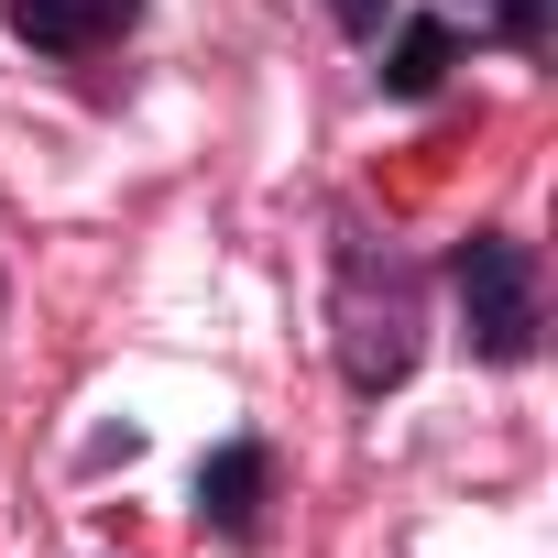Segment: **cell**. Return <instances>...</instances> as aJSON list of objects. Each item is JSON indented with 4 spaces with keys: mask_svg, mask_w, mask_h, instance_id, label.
<instances>
[{
    "mask_svg": "<svg viewBox=\"0 0 558 558\" xmlns=\"http://www.w3.org/2000/svg\"><path fill=\"white\" fill-rule=\"evenodd\" d=\"M329 329H340V384H351V395H395V384L427 362V274H416L395 241L340 230V296H329Z\"/></svg>",
    "mask_w": 558,
    "mask_h": 558,
    "instance_id": "cell-1",
    "label": "cell"
},
{
    "mask_svg": "<svg viewBox=\"0 0 558 558\" xmlns=\"http://www.w3.org/2000/svg\"><path fill=\"white\" fill-rule=\"evenodd\" d=\"M449 286H460V329H471V351L482 362H536V329H547V307H536V252L514 241V230H471L460 252H449Z\"/></svg>",
    "mask_w": 558,
    "mask_h": 558,
    "instance_id": "cell-2",
    "label": "cell"
},
{
    "mask_svg": "<svg viewBox=\"0 0 558 558\" xmlns=\"http://www.w3.org/2000/svg\"><path fill=\"white\" fill-rule=\"evenodd\" d=\"M263 504H274V449H263V438H219V449L197 460V525H208L219 547H252V536H263Z\"/></svg>",
    "mask_w": 558,
    "mask_h": 558,
    "instance_id": "cell-3",
    "label": "cell"
},
{
    "mask_svg": "<svg viewBox=\"0 0 558 558\" xmlns=\"http://www.w3.org/2000/svg\"><path fill=\"white\" fill-rule=\"evenodd\" d=\"M143 23V0H12V34L34 56H99Z\"/></svg>",
    "mask_w": 558,
    "mask_h": 558,
    "instance_id": "cell-4",
    "label": "cell"
},
{
    "mask_svg": "<svg viewBox=\"0 0 558 558\" xmlns=\"http://www.w3.org/2000/svg\"><path fill=\"white\" fill-rule=\"evenodd\" d=\"M384 99H438L449 66H460V12H416V23H384Z\"/></svg>",
    "mask_w": 558,
    "mask_h": 558,
    "instance_id": "cell-5",
    "label": "cell"
},
{
    "mask_svg": "<svg viewBox=\"0 0 558 558\" xmlns=\"http://www.w3.org/2000/svg\"><path fill=\"white\" fill-rule=\"evenodd\" d=\"M482 23H493V34L514 45V56H536V45H547V0H493Z\"/></svg>",
    "mask_w": 558,
    "mask_h": 558,
    "instance_id": "cell-6",
    "label": "cell"
},
{
    "mask_svg": "<svg viewBox=\"0 0 558 558\" xmlns=\"http://www.w3.org/2000/svg\"><path fill=\"white\" fill-rule=\"evenodd\" d=\"M329 23H340L351 45H384V23H395V0H329Z\"/></svg>",
    "mask_w": 558,
    "mask_h": 558,
    "instance_id": "cell-7",
    "label": "cell"
},
{
    "mask_svg": "<svg viewBox=\"0 0 558 558\" xmlns=\"http://www.w3.org/2000/svg\"><path fill=\"white\" fill-rule=\"evenodd\" d=\"M449 12H471V23H482V12H493V0H449Z\"/></svg>",
    "mask_w": 558,
    "mask_h": 558,
    "instance_id": "cell-8",
    "label": "cell"
}]
</instances>
